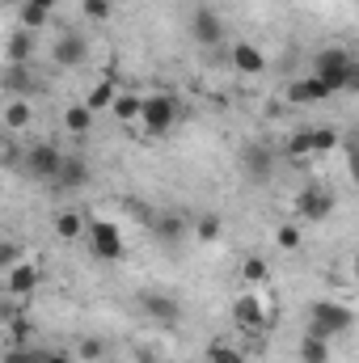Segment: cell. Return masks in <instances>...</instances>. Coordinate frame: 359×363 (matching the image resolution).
<instances>
[{"instance_id": "cell-23", "label": "cell", "mask_w": 359, "mask_h": 363, "mask_svg": "<svg viewBox=\"0 0 359 363\" xmlns=\"http://www.w3.org/2000/svg\"><path fill=\"white\" fill-rule=\"evenodd\" d=\"M17 21H21V30L38 34V30H43V26L51 21V13H47V9H38V4L30 0V4H21V9H17Z\"/></svg>"}, {"instance_id": "cell-2", "label": "cell", "mask_w": 359, "mask_h": 363, "mask_svg": "<svg viewBox=\"0 0 359 363\" xmlns=\"http://www.w3.org/2000/svg\"><path fill=\"white\" fill-rule=\"evenodd\" d=\"M85 237H89L93 258L101 262H118L127 254V241H123V228L114 220H85Z\"/></svg>"}, {"instance_id": "cell-28", "label": "cell", "mask_w": 359, "mask_h": 363, "mask_svg": "<svg viewBox=\"0 0 359 363\" xmlns=\"http://www.w3.org/2000/svg\"><path fill=\"white\" fill-rule=\"evenodd\" d=\"M309 135H313V152H321V157L338 148V131H334V127H317V131H309Z\"/></svg>"}, {"instance_id": "cell-18", "label": "cell", "mask_w": 359, "mask_h": 363, "mask_svg": "<svg viewBox=\"0 0 359 363\" xmlns=\"http://www.w3.org/2000/svg\"><path fill=\"white\" fill-rule=\"evenodd\" d=\"M4 55H9V64H30V55H34V34H30V30H17V34H9V43H4Z\"/></svg>"}, {"instance_id": "cell-33", "label": "cell", "mask_w": 359, "mask_h": 363, "mask_svg": "<svg viewBox=\"0 0 359 363\" xmlns=\"http://www.w3.org/2000/svg\"><path fill=\"white\" fill-rule=\"evenodd\" d=\"M85 17L106 21V17H110V0H85Z\"/></svg>"}, {"instance_id": "cell-5", "label": "cell", "mask_w": 359, "mask_h": 363, "mask_svg": "<svg viewBox=\"0 0 359 363\" xmlns=\"http://www.w3.org/2000/svg\"><path fill=\"white\" fill-rule=\"evenodd\" d=\"M233 321H237L245 334H263V330H267L270 308H267V300L258 296V287H245V291L233 300Z\"/></svg>"}, {"instance_id": "cell-15", "label": "cell", "mask_w": 359, "mask_h": 363, "mask_svg": "<svg viewBox=\"0 0 359 363\" xmlns=\"http://www.w3.org/2000/svg\"><path fill=\"white\" fill-rule=\"evenodd\" d=\"M55 190H81L85 182H89V165L81 161V157H68L64 152V161H60V174H55Z\"/></svg>"}, {"instance_id": "cell-12", "label": "cell", "mask_w": 359, "mask_h": 363, "mask_svg": "<svg viewBox=\"0 0 359 363\" xmlns=\"http://www.w3.org/2000/svg\"><path fill=\"white\" fill-rule=\"evenodd\" d=\"M326 97H334V89L313 72V77H304V81H292L287 85V101L292 106H313V101H326Z\"/></svg>"}, {"instance_id": "cell-39", "label": "cell", "mask_w": 359, "mask_h": 363, "mask_svg": "<svg viewBox=\"0 0 359 363\" xmlns=\"http://www.w3.org/2000/svg\"><path fill=\"white\" fill-rule=\"evenodd\" d=\"M0 274H4V271H0Z\"/></svg>"}, {"instance_id": "cell-8", "label": "cell", "mask_w": 359, "mask_h": 363, "mask_svg": "<svg viewBox=\"0 0 359 363\" xmlns=\"http://www.w3.org/2000/svg\"><path fill=\"white\" fill-rule=\"evenodd\" d=\"M190 38H194L199 47H216V43H224V21H220V13H211V9H194V13H190Z\"/></svg>"}, {"instance_id": "cell-13", "label": "cell", "mask_w": 359, "mask_h": 363, "mask_svg": "<svg viewBox=\"0 0 359 363\" xmlns=\"http://www.w3.org/2000/svg\"><path fill=\"white\" fill-rule=\"evenodd\" d=\"M148 224H153V237H157L161 245H178L182 237H186V228H190V220H186L182 211H161V216H153Z\"/></svg>"}, {"instance_id": "cell-6", "label": "cell", "mask_w": 359, "mask_h": 363, "mask_svg": "<svg viewBox=\"0 0 359 363\" xmlns=\"http://www.w3.org/2000/svg\"><path fill=\"white\" fill-rule=\"evenodd\" d=\"M60 161H64V152L55 148V144H34V148H26V174L38 182H51L60 174Z\"/></svg>"}, {"instance_id": "cell-32", "label": "cell", "mask_w": 359, "mask_h": 363, "mask_svg": "<svg viewBox=\"0 0 359 363\" xmlns=\"http://www.w3.org/2000/svg\"><path fill=\"white\" fill-rule=\"evenodd\" d=\"M275 241H279V250H300V228H296V224H283V228L275 233Z\"/></svg>"}, {"instance_id": "cell-14", "label": "cell", "mask_w": 359, "mask_h": 363, "mask_svg": "<svg viewBox=\"0 0 359 363\" xmlns=\"http://www.w3.org/2000/svg\"><path fill=\"white\" fill-rule=\"evenodd\" d=\"M38 279H43L38 267L26 258V262H17V267H9V271H4V291H9V296H30V291L38 287Z\"/></svg>"}, {"instance_id": "cell-7", "label": "cell", "mask_w": 359, "mask_h": 363, "mask_svg": "<svg viewBox=\"0 0 359 363\" xmlns=\"http://www.w3.org/2000/svg\"><path fill=\"white\" fill-rule=\"evenodd\" d=\"M241 169H245V178L254 186H267L270 174H275V152L267 144H245L241 148Z\"/></svg>"}, {"instance_id": "cell-38", "label": "cell", "mask_w": 359, "mask_h": 363, "mask_svg": "<svg viewBox=\"0 0 359 363\" xmlns=\"http://www.w3.org/2000/svg\"><path fill=\"white\" fill-rule=\"evenodd\" d=\"M81 4H85V0H81Z\"/></svg>"}, {"instance_id": "cell-36", "label": "cell", "mask_w": 359, "mask_h": 363, "mask_svg": "<svg viewBox=\"0 0 359 363\" xmlns=\"http://www.w3.org/2000/svg\"><path fill=\"white\" fill-rule=\"evenodd\" d=\"M38 9H47V13H55V0H34Z\"/></svg>"}, {"instance_id": "cell-9", "label": "cell", "mask_w": 359, "mask_h": 363, "mask_svg": "<svg viewBox=\"0 0 359 363\" xmlns=\"http://www.w3.org/2000/svg\"><path fill=\"white\" fill-rule=\"evenodd\" d=\"M228 60H233V72L237 77H263L267 72V55L254 43H233L228 47Z\"/></svg>"}, {"instance_id": "cell-35", "label": "cell", "mask_w": 359, "mask_h": 363, "mask_svg": "<svg viewBox=\"0 0 359 363\" xmlns=\"http://www.w3.org/2000/svg\"><path fill=\"white\" fill-rule=\"evenodd\" d=\"M43 363H72L64 351H43Z\"/></svg>"}, {"instance_id": "cell-24", "label": "cell", "mask_w": 359, "mask_h": 363, "mask_svg": "<svg viewBox=\"0 0 359 363\" xmlns=\"http://www.w3.org/2000/svg\"><path fill=\"white\" fill-rule=\"evenodd\" d=\"M220 233H224V216L203 211V216L194 220V237H199V241H220Z\"/></svg>"}, {"instance_id": "cell-11", "label": "cell", "mask_w": 359, "mask_h": 363, "mask_svg": "<svg viewBox=\"0 0 359 363\" xmlns=\"http://www.w3.org/2000/svg\"><path fill=\"white\" fill-rule=\"evenodd\" d=\"M51 60H55L60 68H81V64L89 60V43H85L81 34H60L55 47H51Z\"/></svg>"}, {"instance_id": "cell-25", "label": "cell", "mask_w": 359, "mask_h": 363, "mask_svg": "<svg viewBox=\"0 0 359 363\" xmlns=\"http://www.w3.org/2000/svg\"><path fill=\"white\" fill-rule=\"evenodd\" d=\"M300 359H304V363H330V338L309 334V338L300 342Z\"/></svg>"}, {"instance_id": "cell-1", "label": "cell", "mask_w": 359, "mask_h": 363, "mask_svg": "<svg viewBox=\"0 0 359 363\" xmlns=\"http://www.w3.org/2000/svg\"><path fill=\"white\" fill-rule=\"evenodd\" d=\"M351 321H355V313H351L347 304H338V300H317V304L309 308V334L330 338V342H334V334H347Z\"/></svg>"}, {"instance_id": "cell-30", "label": "cell", "mask_w": 359, "mask_h": 363, "mask_svg": "<svg viewBox=\"0 0 359 363\" xmlns=\"http://www.w3.org/2000/svg\"><path fill=\"white\" fill-rule=\"evenodd\" d=\"M17 262H26V245L21 241H0V271H9Z\"/></svg>"}, {"instance_id": "cell-27", "label": "cell", "mask_w": 359, "mask_h": 363, "mask_svg": "<svg viewBox=\"0 0 359 363\" xmlns=\"http://www.w3.org/2000/svg\"><path fill=\"white\" fill-rule=\"evenodd\" d=\"M110 101H114V81H97L85 97V106H89L93 114H101V110H110Z\"/></svg>"}, {"instance_id": "cell-3", "label": "cell", "mask_w": 359, "mask_h": 363, "mask_svg": "<svg viewBox=\"0 0 359 363\" xmlns=\"http://www.w3.org/2000/svg\"><path fill=\"white\" fill-rule=\"evenodd\" d=\"M148 135H165L174 123H178V101L170 97V93H153V97H144L140 101V118H136Z\"/></svg>"}, {"instance_id": "cell-20", "label": "cell", "mask_w": 359, "mask_h": 363, "mask_svg": "<svg viewBox=\"0 0 359 363\" xmlns=\"http://www.w3.org/2000/svg\"><path fill=\"white\" fill-rule=\"evenodd\" d=\"M30 118H34V110H30L26 97H13V101L4 106V127H9V131H26Z\"/></svg>"}, {"instance_id": "cell-31", "label": "cell", "mask_w": 359, "mask_h": 363, "mask_svg": "<svg viewBox=\"0 0 359 363\" xmlns=\"http://www.w3.org/2000/svg\"><path fill=\"white\" fill-rule=\"evenodd\" d=\"M0 363H43V351H30L26 342H17V347H9L0 355Z\"/></svg>"}, {"instance_id": "cell-29", "label": "cell", "mask_w": 359, "mask_h": 363, "mask_svg": "<svg viewBox=\"0 0 359 363\" xmlns=\"http://www.w3.org/2000/svg\"><path fill=\"white\" fill-rule=\"evenodd\" d=\"M287 157H292V161H304V157H313V135H309V131H296V135L287 140Z\"/></svg>"}, {"instance_id": "cell-19", "label": "cell", "mask_w": 359, "mask_h": 363, "mask_svg": "<svg viewBox=\"0 0 359 363\" xmlns=\"http://www.w3.org/2000/svg\"><path fill=\"white\" fill-rule=\"evenodd\" d=\"M64 127H68L72 135H89V131H93V110L85 106V101L68 106V110H64Z\"/></svg>"}, {"instance_id": "cell-16", "label": "cell", "mask_w": 359, "mask_h": 363, "mask_svg": "<svg viewBox=\"0 0 359 363\" xmlns=\"http://www.w3.org/2000/svg\"><path fill=\"white\" fill-rule=\"evenodd\" d=\"M51 228H55L60 241H77V237H85V216L81 211H55Z\"/></svg>"}, {"instance_id": "cell-21", "label": "cell", "mask_w": 359, "mask_h": 363, "mask_svg": "<svg viewBox=\"0 0 359 363\" xmlns=\"http://www.w3.org/2000/svg\"><path fill=\"white\" fill-rule=\"evenodd\" d=\"M140 101H144V97H136V93H114L110 110H114L118 123H136V118H140Z\"/></svg>"}, {"instance_id": "cell-4", "label": "cell", "mask_w": 359, "mask_h": 363, "mask_svg": "<svg viewBox=\"0 0 359 363\" xmlns=\"http://www.w3.org/2000/svg\"><path fill=\"white\" fill-rule=\"evenodd\" d=\"M334 207H338V199H334V190H330V186H321V182H313V186H304V190L296 194V216H300V220H309V224L330 220V216H334Z\"/></svg>"}, {"instance_id": "cell-37", "label": "cell", "mask_w": 359, "mask_h": 363, "mask_svg": "<svg viewBox=\"0 0 359 363\" xmlns=\"http://www.w3.org/2000/svg\"><path fill=\"white\" fill-rule=\"evenodd\" d=\"M13 4H17V9H21V4H30V0H13Z\"/></svg>"}, {"instance_id": "cell-34", "label": "cell", "mask_w": 359, "mask_h": 363, "mask_svg": "<svg viewBox=\"0 0 359 363\" xmlns=\"http://www.w3.org/2000/svg\"><path fill=\"white\" fill-rule=\"evenodd\" d=\"M77 351H81V359H85V363L101 359V342H97V338H85V342H81V347H77Z\"/></svg>"}, {"instance_id": "cell-22", "label": "cell", "mask_w": 359, "mask_h": 363, "mask_svg": "<svg viewBox=\"0 0 359 363\" xmlns=\"http://www.w3.org/2000/svg\"><path fill=\"white\" fill-rule=\"evenodd\" d=\"M241 279H245L250 287H263V283H270V267H267V258L250 254V258L241 262Z\"/></svg>"}, {"instance_id": "cell-17", "label": "cell", "mask_w": 359, "mask_h": 363, "mask_svg": "<svg viewBox=\"0 0 359 363\" xmlns=\"http://www.w3.org/2000/svg\"><path fill=\"white\" fill-rule=\"evenodd\" d=\"M4 89L13 93V97H30V93H34V72H30V64H9Z\"/></svg>"}, {"instance_id": "cell-10", "label": "cell", "mask_w": 359, "mask_h": 363, "mask_svg": "<svg viewBox=\"0 0 359 363\" xmlns=\"http://www.w3.org/2000/svg\"><path fill=\"white\" fill-rule=\"evenodd\" d=\"M140 308H144L157 325H178V317H182V304L174 296H165V291H144V296H140Z\"/></svg>"}, {"instance_id": "cell-26", "label": "cell", "mask_w": 359, "mask_h": 363, "mask_svg": "<svg viewBox=\"0 0 359 363\" xmlns=\"http://www.w3.org/2000/svg\"><path fill=\"white\" fill-rule=\"evenodd\" d=\"M203 355H207V363H245V351H237V347H228V342H220V338L207 342Z\"/></svg>"}]
</instances>
